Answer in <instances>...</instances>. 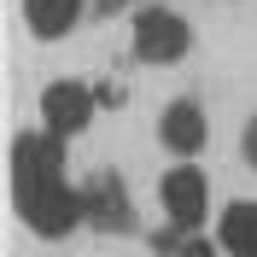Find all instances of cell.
Masks as SVG:
<instances>
[{"instance_id":"1","label":"cell","mask_w":257,"mask_h":257,"mask_svg":"<svg viewBox=\"0 0 257 257\" xmlns=\"http://www.w3.org/2000/svg\"><path fill=\"white\" fill-rule=\"evenodd\" d=\"M12 199L18 216L41 240H64L82 222V193L64 181V141L47 128H30L12 141Z\"/></svg>"},{"instance_id":"2","label":"cell","mask_w":257,"mask_h":257,"mask_svg":"<svg viewBox=\"0 0 257 257\" xmlns=\"http://www.w3.org/2000/svg\"><path fill=\"white\" fill-rule=\"evenodd\" d=\"M187 47H193V30L181 12H164V6L135 12V59L141 64H176L187 59Z\"/></svg>"},{"instance_id":"3","label":"cell","mask_w":257,"mask_h":257,"mask_svg":"<svg viewBox=\"0 0 257 257\" xmlns=\"http://www.w3.org/2000/svg\"><path fill=\"white\" fill-rule=\"evenodd\" d=\"M164 216H170V228H181V234H205V216H210V181H205V170L181 164V170L164 176Z\"/></svg>"},{"instance_id":"4","label":"cell","mask_w":257,"mask_h":257,"mask_svg":"<svg viewBox=\"0 0 257 257\" xmlns=\"http://www.w3.org/2000/svg\"><path fill=\"white\" fill-rule=\"evenodd\" d=\"M82 222H94L99 234H128L135 228V205H128V187H123L117 170L88 176V187H82Z\"/></svg>"},{"instance_id":"5","label":"cell","mask_w":257,"mask_h":257,"mask_svg":"<svg viewBox=\"0 0 257 257\" xmlns=\"http://www.w3.org/2000/svg\"><path fill=\"white\" fill-rule=\"evenodd\" d=\"M94 105L99 94L88 88V82H53L47 94H41V123H47V135H59V141H70V135H82V128L94 123Z\"/></svg>"},{"instance_id":"6","label":"cell","mask_w":257,"mask_h":257,"mask_svg":"<svg viewBox=\"0 0 257 257\" xmlns=\"http://www.w3.org/2000/svg\"><path fill=\"white\" fill-rule=\"evenodd\" d=\"M158 141L176 152V158H193L199 146L210 141V123H205V105L199 99H170L158 117Z\"/></svg>"},{"instance_id":"7","label":"cell","mask_w":257,"mask_h":257,"mask_svg":"<svg viewBox=\"0 0 257 257\" xmlns=\"http://www.w3.org/2000/svg\"><path fill=\"white\" fill-rule=\"evenodd\" d=\"M82 6L88 0H24V24H30L35 41H59L82 24Z\"/></svg>"},{"instance_id":"8","label":"cell","mask_w":257,"mask_h":257,"mask_svg":"<svg viewBox=\"0 0 257 257\" xmlns=\"http://www.w3.org/2000/svg\"><path fill=\"white\" fill-rule=\"evenodd\" d=\"M216 240H222V251H234V257H257V205L251 199H234V205L222 210Z\"/></svg>"},{"instance_id":"9","label":"cell","mask_w":257,"mask_h":257,"mask_svg":"<svg viewBox=\"0 0 257 257\" xmlns=\"http://www.w3.org/2000/svg\"><path fill=\"white\" fill-rule=\"evenodd\" d=\"M158 245L164 257H216V245L205 240V234H181V228H170V234H158Z\"/></svg>"},{"instance_id":"10","label":"cell","mask_w":257,"mask_h":257,"mask_svg":"<svg viewBox=\"0 0 257 257\" xmlns=\"http://www.w3.org/2000/svg\"><path fill=\"white\" fill-rule=\"evenodd\" d=\"M240 152H245V164H251V170H257V117H251V123H245V135H240Z\"/></svg>"}]
</instances>
